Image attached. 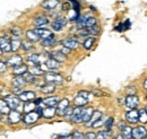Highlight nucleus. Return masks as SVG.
Masks as SVG:
<instances>
[{
	"instance_id": "61",
	"label": "nucleus",
	"mask_w": 147,
	"mask_h": 139,
	"mask_svg": "<svg viewBox=\"0 0 147 139\" xmlns=\"http://www.w3.org/2000/svg\"><path fill=\"white\" fill-rule=\"evenodd\" d=\"M145 99H146V101H147V92H146V94H145Z\"/></svg>"
},
{
	"instance_id": "9",
	"label": "nucleus",
	"mask_w": 147,
	"mask_h": 139,
	"mask_svg": "<svg viewBox=\"0 0 147 139\" xmlns=\"http://www.w3.org/2000/svg\"><path fill=\"white\" fill-rule=\"evenodd\" d=\"M70 104V102H69V100L68 99H62V100H60V102L58 103L57 105V114L58 115H63L65 114V111L67 110V107L69 106Z\"/></svg>"
},
{
	"instance_id": "37",
	"label": "nucleus",
	"mask_w": 147,
	"mask_h": 139,
	"mask_svg": "<svg viewBox=\"0 0 147 139\" xmlns=\"http://www.w3.org/2000/svg\"><path fill=\"white\" fill-rule=\"evenodd\" d=\"M94 42H95V37H94V36L87 37V38L84 41V43H83L84 49H85V50H91L93 47V44H94Z\"/></svg>"
},
{
	"instance_id": "2",
	"label": "nucleus",
	"mask_w": 147,
	"mask_h": 139,
	"mask_svg": "<svg viewBox=\"0 0 147 139\" xmlns=\"http://www.w3.org/2000/svg\"><path fill=\"white\" fill-rule=\"evenodd\" d=\"M96 25V18L92 16H85V17H79L77 20V28L83 30L87 27H92Z\"/></svg>"
},
{
	"instance_id": "10",
	"label": "nucleus",
	"mask_w": 147,
	"mask_h": 139,
	"mask_svg": "<svg viewBox=\"0 0 147 139\" xmlns=\"http://www.w3.org/2000/svg\"><path fill=\"white\" fill-rule=\"evenodd\" d=\"M62 45L68 48V49H70V50H75V49L78 48L79 42H78V40L76 37H68V38H65L62 41Z\"/></svg>"
},
{
	"instance_id": "62",
	"label": "nucleus",
	"mask_w": 147,
	"mask_h": 139,
	"mask_svg": "<svg viewBox=\"0 0 147 139\" xmlns=\"http://www.w3.org/2000/svg\"><path fill=\"white\" fill-rule=\"evenodd\" d=\"M144 109H145V110H146V112H147V105H146V106H145V107H144Z\"/></svg>"
},
{
	"instance_id": "19",
	"label": "nucleus",
	"mask_w": 147,
	"mask_h": 139,
	"mask_svg": "<svg viewBox=\"0 0 147 139\" xmlns=\"http://www.w3.org/2000/svg\"><path fill=\"white\" fill-rule=\"evenodd\" d=\"M34 31H35V33L40 36L41 40L48 38V37H50V36L53 35V33H51V31H49V30H47V28H44V27H36V28H34Z\"/></svg>"
},
{
	"instance_id": "64",
	"label": "nucleus",
	"mask_w": 147,
	"mask_h": 139,
	"mask_svg": "<svg viewBox=\"0 0 147 139\" xmlns=\"http://www.w3.org/2000/svg\"><path fill=\"white\" fill-rule=\"evenodd\" d=\"M130 139H134V138H130Z\"/></svg>"
},
{
	"instance_id": "54",
	"label": "nucleus",
	"mask_w": 147,
	"mask_h": 139,
	"mask_svg": "<svg viewBox=\"0 0 147 139\" xmlns=\"http://www.w3.org/2000/svg\"><path fill=\"white\" fill-rule=\"evenodd\" d=\"M129 26H130V20H129V19H127V20L123 23V30H127V28H129Z\"/></svg>"
},
{
	"instance_id": "6",
	"label": "nucleus",
	"mask_w": 147,
	"mask_h": 139,
	"mask_svg": "<svg viewBox=\"0 0 147 139\" xmlns=\"http://www.w3.org/2000/svg\"><path fill=\"white\" fill-rule=\"evenodd\" d=\"M85 106H76V109H74L73 117L70 119V121L74 123H80L83 122V112H84Z\"/></svg>"
},
{
	"instance_id": "31",
	"label": "nucleus",
	"mask_w": 147,
	"mask_h": 139,
	"mask_svg": "<svg viewBox=\"0 0 147 139\" xmlns=\"http://www.w3.org/2000/svg\"><path fill=\"white\" fill-rule=\"evenodd\" d=\"M88 101H90V100H87V99H85V97H83V96L77 95V96L75 97V100H74V103H75L76 106H85V105L88 103Z\"/></svg>"
},
{
	"instance_id": "38",
	"label": "nucleus",
	"mask_w": 147,
	"mask_h": 139,
	"mask_svg": "<svg viewBox=\"0 0 147 139\" xmlns=\"http://www.w3.org/2000/svg\"><path fill=\"white\" fill-rule=\"evenodd\" d=\"M103 117V113H102V111H100V110H96V111H94V113H93L92 118H91V120L88 122V124H90V127H91V124L94 123L95 121H97L98 119H101ZM87 124V123H86Z\"/></svg>"
},
{
	"instance_id": "24",
	"label": "nucleus",
	"mask_w": 147,
	"mask_h": 139,
	"mask_svg": "<svg viewBox=\"0 0 147 139\" xmlns=\"http://www.w3.org/2000/svg\"><path fill=\"white\" fill-rule=\"evenodd\" d=\"M33 23H34L35 26L42 27V26H45V25L49 23V19L45 17L44 15H38V16H36V17L34 18Z\"/></svg>"
},
{
	"instance_id": "35",
	"label": "nucleus",
	"mask_w": 147,
	"mask_h": 139,
	"mask_svg": "<svg viewBox=\"0 0 147 139\" xmlns=\"http://www.w3.org/2000/svg\"><path fill=\"white\" fill-rule=\"evenodd\" d=\"M10 112V107L7 104L6 100H0V113L2 114H8Z\"/></svg>"
},
{
	"instance_id": "53",
	"label": "nucleus",
	"mask_w": 147,
	"mask_h": 139,
	"mask_svg": "<svg viewBox=\"0 0 147 139\" xmlns=\"http://www.w3.org/2000/svg\"><path fill=\"white\" fill-rule=\"evenodd\" d=\"M92 93L95 95V96H102V95H103V93H102V92H100L98 89H93Z\"/></svg>"
},
{
	"instance_id": "1",
	"label": "nucleus",
	"mask_w": 147,
	"mask_h": 139,
	"mask_svg": "<svg viewBox=\"0 0 147 139\" xmlns=\"http://www.w3.org/2000/svg\"><path fill=\"white\" fill-rule=\"evenodd\" d=\"M44 82L52 85H60L63 83V77L58 72H45L44 75Z\"/></svg>"
},
{
	"instance_id": "30",
	"label": "nucleus",
	"mask_w": 147,
	"mask_h": 139,
	"mask_svg": "<svg viewBox=\"0 0 147 139\" xmlns=\"http://www.w3.org/2000/svg\"><path fill=\"white\" fill-rule=\"evenodd\" d=\"M23 76L25 77V79H26L27 84H33V85H35V84H36L37 76L33 75V74H31L30 71H27V72H26V74H24Z\"/></svg>"
},
{
	"instance_id": "51",
	"label": "nucleus",
	"mask_w": 147,
	"mask_h": 139,
	"mask_svg": "<svg viewBox=\"0 0 147 139\" xmlns=\"http://www.w3.org/2000/svg\"><path fill=\"white\" fill-rule=\"evenodd\" d=\"M7 70V65L3 61H0V74H3Z\"/></svg>"
},
{
	"instance_id": "40",
	"label": "nucleus",
	"mask_w": 147,
	"mask_h": 139,
	"mask_svg": "<svg viewBox=\"0 0 147 139\" xmlns=\"http://www.w3.org/2000/svg\"><path fill=\"white\" fill-rule=\"evenodd\" d=\"M10 44H11V51H17L19 48H20V44H22V41L19 40L18 37H16V38H13L11 41H10Z\"/></svg>"
},
{
	"instance_id": "28",
	"label": "nucleus",
	"mask_w": 147,
	"mask_h": 139,
	"mask_svg": "<svg viewBox=\"0 0 147 139\" xmlns=\"http://www.w3.org/2000/svg\"><path fill=\"white\" fill-rule=\"evenodd\" d=\"M50 57L55 59L59 62H65L66 61V54H63L61 51H53V52L50 53Z\"/></svg>"
},
{
	"instance_id": "33",
	"label": "nucleus",
	"mask_w": 147,
	"mask_h": 139,
	"mask_svg": "<svg viewBox=\"0 0 147 139\" xmlns=\"http://www.w3.org/2000/svg\"><path fill=\"white\" fill-rule=\"evenodd\" d=\"M36 107H37V105L35 104V102H34V101H31V102H26V103L24 104L23 111H24V112H26V113H28V112L34 111Z\"/></svg>"
},
{
	"instance_id": "48",
	"label": "nucleus",
	"mask_w": 147,
	"mask_h": 139,
	"mask_svg": "<svg viewBox=\"0 0 147 139\" xmlns=\"http://www.w3.org/2000/svg\"><path fill=\"white\" fill-rule=\"evenodd\" d=\"M11 33H13V36H16V37H18L22 35V30L17 27V26H15V27H13L11 28Z\"/></svg>"
},
{
	"instance_id": "60",
	"label": "nucleus",
	"mask_w": 147,
	"mask_h": 139,
	"mask_svg": "<svg viewBox=\"0 0 147 139\" xmlns=\"http://www.w3.org/2000/svg\"><path fill=\"white\" fill-rule=\"evenodd\" d=\"M1 114H2V113H0V120L2 119V115H1Z\"/></svg>"
},
{
	"instance_id": "50",
	"label": "nucleus",
	"mask_w": 147,
	"mask_h": 139,
	"mask_svg": "<svg viewBox=\"0 0 147 139\" xmlns=\"http://www.w3.org/2000/svg\"><path fill=\"white\" fill-rule=\"evenodd\" d=\"M85 139H96V134L88 131L87 134H85Z\"/></svg>"
},
{
	"instance_id": "27",
	"label": "nucleus",
	"mask_w": 147,
	"mask_h": 139,
	"mask_svg": "<svg viewBox=\"0 0 147 139\" xmlns=\"http://www.w3.org/2000/svg\"><path fill=\"white\" fill-rule=\"evenodd\" d=\"M41 92L44 93V94H53L55 90V85H52V84H48L45 83V85L40 87Z\"/></svg>"
},
{
	"instance_id": "26",
	"label": "nucleus",
	"mask_w": 147,
	"mask_h": 139,
	"mask_svg": "<svg viewBox=\"0 0 147 139\" xmlns=\"http://www.w3.org/2000/svg\"><path fill=\"white\" fill-rule=\"evenodd\" d=\"M28 71V67L26 65H20L18 67L13 68V74L15 76H23L24 74H26Z\"/></svg>"
},
{
	"instance_id": "52",
	"label": "nucleus",
	"mask_w": 147,
	"mask_h": 139,
	"mask_svg": "<svg viewBox=\"0 0 147 139\" xmlns=\"http://www.w3.org/2000/svg\"><path fill=\"white\" fill-rule=\"evenodd\" d=\"M62 8H63V10H69L71 7H70V5H69V0H68V2H65L63 5H62Z\"/></svg>"
},
{
	"instance_id": "12",
	"label": "nucleus",
	"mask_w": 147,
	"mask_h": 139,
	"mask_svg": "<svg viewBox=\"0 0 147 139\" xmlns=\"http://www.w3.org/2000/svg\"><path fill=\"white\" fill-rule=\"evenodd\" d=\"M7 65L10 66V67H13V68L18 67L20 65H23V58L20 55H18V54H14V55H11L7 60Z\"/></svg>"
},
{
	"instance_id": "14",
	"label": "nucleus",
	"mask_w": 147,
	"mask_h": 139,
	"mask_svg": "<svg viewBox=\"0 0 147 139\" xmlns=\"http://www.w3.org/2000/svg\"><path fill=\"white\" fill-rule=\"evenodd\" d=\"M59 102H60V97L59 96H50V97L43 99V102H42L41 106H43V107H45V106H57Z\"/></svg>"
},
{
	"instance_id": "3",
	"label": "nucleus",
	"mask_w": 147,
	"mask_h": 139,
	"mask_svg": "<svg viewBox=\"0 0 147 139\" xmlns=\"http://www.w3.org/2000/svg\"><path fill=\"white\" fill-rule=\"evenodd\" d=\"M125 120L128 122V124H137L139 122V113L137 109H129L125 113Z\"/></svg>"
},
{
	"instance_id": "4",
	"label": "nucleus",
	"mask_w": 147,
	"mask_h": 139,
	"mask_svg": "<svg viewBox=\"0 0 147 139\" xmlns=\"http://www.w3.org/2000/svg\"><path fill=\"white\" fill-rule=\"evenodd\" d=\"M132 138L134 139H147V129L144 124L132 128Z\"/></svg>"
},
{
	"instance_id": "42",
	"label": "nucleus",
	"mask_w": 147,
	"mask_h": 139,
	"mask_svg": "<svg viewBox=\"0 0 147 139\" xmlns=\"http://www.w3.org/2000/svg\"><path fill=\"white\" fill-rule=\"evenodd\" d=\"M20 48L24 51H31V50H33V45H32V42L31 41H22Z\"/></svg>"
},
{
	"instance_id": "59",
	"label": "nucleus",
	"mask_w": 147,
	"mask_h": 139,
	"mask_svg": "<svg viewBox=\"0 0 147 139\" xmlns=\"http://www.w3.org/2000/svg\"><path fill=\"white\" fill-rule=\"evenodd\" d=\"M143 87H144L145 90H147V78L144 80V83H143Z\"/></svg>"
},
{
	"instance_id": "8",
	"label": "nucleus",
	"mask_w": 147,
	"mask_h": 139,
	"mask_svg": "<svg viewBox=\"0 0 147 139\" xmlns=\"http://www.w3.org/2000/svg\"><path fill=\"white\" fill-rule=\"evenodd\" d=\"M6 102H7V104L9 105L10 110H16L19 106L22 101H20L19 96L17 97L16 95H8V96L6 97Z\"/></svg>"
},
{
	"instance_id": "44",
	"label": "nucleus",
	"mask_w": 147,
	"mask_h": 139,
	"mask_svg": "<svg viewBox=\"0 0 147 139\" xmlns=\"http://www.w3.org/2000/svg\"><path fill=\"white\" fill-rule=\"evenodd\" d=\"M73 113H74V109L69 105L68 107H67V110L65 111V114H63V117L66 118V119H68V120H70L71 119V117H73Z\"/></svg>"
},
{
	"instance_id": "22",
	"label": "nucleus",
	"mask_w": 147,
	"mask_h": 139,
	"mask_svg": "<svg viewBox=\"0 0 147 139\" xmlns=\"http://www.w3.org/2000/svg\"><path fill=\"white\" fill-rule=\"evenodd\" d=\"M94 109L88 106V107H85L84 109V112H83V123H88L91 118H92L93 113H94Z\"/></svg>"
},
{
	"instance_id": "23",
	"label": "nucleus",
	"mask_w": 147,
	"mask_h": 139,
	"mask_svg": "<svg viewBox=\"0 0 147 139\" xmlns=\"http://www.w3.org/2000/svg\"><path fill=\"white\" fill-rule=\"evenodd\" d=\"M27 84L26 79L24 76H16L13 78V86L14 87H19V88H23Z\"/></svg>"
},
{
	"instance_id": "13",
	"label": "nucleus",
	"mask_w": 147,
	"mask_h": 139,
	"mask_svg": "<svg viewBox=\"0 0 147 139\" xmlns=\"http://www.w3.org/2000/svg\"><path fill=\"white\" fill-rule=\"evenodd\" d=\"M22 120V114L20 112L16 110H10V112L8 113V121L11 124H16Z\"/></svg>"
},
{
	"instance_id": "16",
	"label": "nucleus",
	"mask_w": 147,
	"mask_h": 139,
	"mask_svg": "<svg viewBox=\"0 0 147 139\" xmlns=\"http://www.w3.org/2000/svg\"><path fill=\"white\" fill-rule=\"evenodd\" d=\"M55 114H57L55 106H45V107H43L42 118H44V119H52Z\"/></svg>"
},
{
	"instance_id": "56",
	"label": "nucleus",
	"mask_w": 147,
	"mask_h": 139,
	"mask_svg": "<svg viewBox=\"0 0 147 139\" xmlns=\"http://www.w3.org/2000/svg\"><path fill=\"white\" fill-rule=\"evenodd\" d=\"M61 52L63 53V54H66V55H67L68 53L70 52V49H68V48H66V47H63V49L61 50Z\"/></svg>"
},
{
	"instance_id": "46",
	"label": "nucleus",
	"mask_w": 147,
	"mask_h": 139,
	"mask_svg": "<svg viewBox=\"0 0 147 139\" xmlns=\"http://www.w3.org/2000/svg\"><path fill=\"white\" fill-rule=\"evenodd\" d=\"M125 92L127 93V95H136L137 94V88L135 86H128L126 87Z\"/></svg>"
},
{
	"instance_id": "11",
	"label": "nucleus",
	"mask_w": 147,
	"mask_h": 139,
	"mask_svg": "<svg viewBox=\"0 0 147 139\" xmlns=\"http://www.w3.org/2000/svg\"><path fill=\"white\" fill-rule=\"evenodd\" d=\"M67 23H68V19L65 17H61V18H58V19H55L52 22V24H51V27L55 30V31H61L66 25H67Z\"/></svg>"
},
{
	"instance_id": "34",
	"label": "nucleus",
	"mask_w": 147,
	"mask_h": 139,
	"mask_svg": "<svg viewBox=\"0 0 147 139\" xmlns=\"http://www.w3.org/2000/svg\"><path fill=\"white\" fill-rule=\"evenodd\" d=\"M112 136V132L111 130H102L100 132L96 134V139H110Z\"/></svg>"
},
{
	"instance_id": "20",
	"label": "nucleus",
	"mask_w": 147,
	"mask_h": 139,
	"mask_svg": "<svg viewBox=\"0 0 147 139\" xmlns=\"http://www.w3.org/2000/svg\"><path fill=\"white\" fill-rule=\"evenodd\" d=\"M27 61L30 63H32L33 66H38V65H42L41 62L43 61V57L37 54V53H34V54H30L27 57Z\"/></svg>"
},
{
	"instance_id": "7",
	"label": "nucleus",
	"mask_w": 147,
	"mask_h": 139,
	"mask_svg": "<svg viewBox=\"0 0 147 139\" xmlns=\"http://www.w3.org/2000/svg\"><path fill=\"white\" fill-rule=\"evenodd\" d=\"M140 103L137 95H127L126 96V106L128 109H137Z\"/></svg>"
},
{
	"instance_id": "63",
	"label": "nucleus",
	"mask_w": 147,
	"mask_h": 139,
	"mask_svg": "<svg viewBox=\"0 0 147 139\" xmlns=\"http://www.w3.org/2000/svg\"><path fill=\"white\" fill-rule=\"evenodd\" d=\"M1 53H2V51H1V49H0V54H1Z\"/></svg>"
},
{
	"instance_id": "45",
	"label": "nucleus",
	"mask_w": 147,
	"mask_h": 139,
	"mask_svg": "<svg viewBox=\"0 0 147 139\" xmlns=\"http://www.w3.org/2000/svg\"><path fill=\"white\" fill-rule=\"evenodd\" d=\"M104 121H105V119H103V117H102V118H101V119H98L97 121H95L94 123H92V124H91V128H94V129L100 128V127L104 126Z\"/></svg>"
},
{
	"instance_id": "32",
	"label": "nucleus",
	"mask_w": 147,
	"mask_h": 139,
	"mask_svg": "<svg viewBox=\"0 0 147 139\" xmlns=\"http://www.w3.org/2000/svg\"><path fill=\"white\" fill-rule=\"evenodd\" d=\"M26 37H27V40L31 41V42H36V41H38V40H41L40 36L35 33L34 30H30V31H27V32H26Z\"/></svg>"
},
{
	"instance_id": "39",
	"label": "nucleus",
	"mask_w": 147,
	"mask_h": 139,
	"mask_svg": "<svg viewBox=\"0 0 147 139\" xmlns=\"http://www.w3.org/2000/svg\"><path fill=\"white\" fill-rule=\"evenodd\" d=\"M138 113H139V122L142 124H146L147 123V112L145 109H140L138 110Z\"/></svg>"
},
{
	"instance_id": "55",
	"label": "nucleus",
	"mask_w": 147,
	"mask_h": 139,
	"mask_svg": "<svg viewBox=\"0 0 147 139\" xmlns=\"http://www.w3.org/2000/svg\"><path fill=\"white\" fill-rule=\"evenodd\" d=\"M118 102H119V104H126V97H119Z\"/></svg>"
},
{
	"instance_id": "49",
	"label": "nucleus",
	"mask_w": 147,
	"mask_h": 139,
	"mask_svg": "<svg viewBox=\"0 0 147 139\" xmlns=\"http://www.w3.org/2000/svg\"><path fill=\"white\" fill-rule=\"evenodd\" d=\"M77 95L83 96V97H85V99H87V100L90 99V92H87V90H79Z\"/></svg>"
},
{
	"instance_id": "5",
	"label": "nucleus",
	"mask_w": 147,
	"mask_h": 139,
	"mask_svg": "<svg viewBox=\"0 0 147 139\" xmlns=\"http://www.w3.org/2000/svg\"><path fill=\"white\" fill-rule=\"evenodd\" d=\"M40 118H41V115L37 113L36 110H34V111H32V112L26 113V114L24 115V118H23V121L25 122L26 124H33V123H35Z\"/></svg>"
},
{
	"instance_id": "57",
	"label": "nucleus",
	"mask_w": 147,
	"mask_h": 139,
	"mask_svg": "<svg viewBox=\"0 0 147 139\" xmlns=\"http://www.w3.org/2000/svg\"><path fill=\"white\" fill-rule=\"evenodd\" d=\"M125 124H126L125 122L120 121V122H119V123H118V129H119V130H121V128H122V127H123Z\"/></svg>"
},
{
	"instance_id": "36",
	"label": "nucleus",
	"mask_w": 147,
	"mask_h": 139,
	"mask_svg": "<svg viewBox=\"0 0 147 139\" xmlns=\"http://www.w3.org/2000/svg\"><path fill=\"white\" fill-rule=\"evenodd\" d=\"M41 44L43 47H52L55 44V35L48 37V38H44V40H41Z\"/></svg>"
},
{
	"instance_id": "41",
	"label": "nucleus",
	"mask_w": 147,
	"mask_h": 139,
	"mask_svg": "<svg viewBox=\"0 0 147 139\" xmlns=\"http://www.w3.org/2000/svg\"><path fill=\"white\" fill-rule=\"evenodd\" d=\"M86 30H87V32H88V35H90V36H96V35L100 34V32H101L100 27L96 26V25H94V26H92V27H87Z\"/></svg>"
},
{
	"instance_id": "29",
	"label": "nucleus",
	"mask_w": 147,
	"mask_h": 139,
	"mask_svg": "<svg viewBox=\"0 0 147 139\" xmlns=\"http://www.w3.org/2000/svg\"><path fill=\"white\" fill-rule=\"evenodd\" d=\"M30 72L35 75V76H43L45 75V70L42 68V65H38V66H33L31 69H30Z\"/></svg>"
},
{
	"instance_id": "17",
	"label": "nucleus",
	"mask_w": 147,
	"mask_h": 139,
	"mask_svg": "<svg viewBox=\"0 0 147 139\" xmlns=\"http://www.w3.org/2000/svg\"><path fill=\"white\" fill-rule=\"evenodd\" d=\"M0 49L2 52H10L11 51V44L7 36L0 37Z\"/></svg>"
},
{
	"instance_id": "58",
	"label": "nucleus",
	"mask_w": 147,
	"mask_h": 139,
	"mask_svg": "<svg viewBox=\"0 0 147 139\" xmlns=\"http://www.w3.org/2000/svg\"><path fill=\"white\" fill-rule=\"evenodd\" d=\"M114 139H126V138H125V137H123L121 134H119V135H117V136H115V138H114Z\"/></svg>"
},
{
	"instance_id": "25",
	"label": "nucleus",
	"mask_w": 147,
	"mask_h": 139,
	"mask_svg": "<svg viewBox=\"0 0 147 139\" xmlns=\"http://www.w3.org/2000/svg\"><path fill=\"white\" fill-rule=\"evenodd\" d=\"M120 131H121V135L126 139L132 138V127H130V124H125Z\"/></svg>"
},
{
	"instance_id": "15",
	"label": "nucleus",
	"mask_w": 147,
	"mask_h": 139,
	"mask_svg": "<svg viewBox=\"0 0 147 139\" xmlns=\"http://www.w3.org/2000/svg\"><path fill=\"white\" fill-rule=\"evenodd\" d=\"M19 99L22 102L26 103V102H31V101H34L35 100V93L32 92V90H24L20 95H18Z\"/></svg>"
},
{
	"instance_id": "21",
	"label": "nucleus",
	"mask_w": 147,
	"mask_h": 139,
	"mask_svg": "<svg viewBox=\"0 0 147 139\" xmlns=\"http://www.w3.org/2000/svg\"><path fill=\"white\" fill-rule=\"evenodd\" d=\"M45 67H47V69L49 70H55L60 67V62L50 57L49 59L45 60Z\"/></svg>"
},
{
	"instance_id": "43",
	"label": "nucleus",
	"mask_w": 147,
	"mask_h": 139,
	"mask_svg": "<svg viewBox=\"0 0 147 139\" xmlns=\"http://www.w3.org/2000/svg\"><path fill=\"white\" fill-rule=\"evenodd\" d=\"M113 124H114V119H113L112 117H109V118H107L105 121H104V128H105L107 130H112Z\"/></svg>"
},
{
	"instance_id": "47",
	"label": "nucleus",
	"mask_w": 147,
	"mask_h": 139,
	"mask_svg": "<svg viewBox=\"0 0 147 139\" xmlns=\"http://www.w3.org/2000/svg\"><path fill=\"white\" fill-rule=\"evenodd\" d=\"M71 135H73V139H85V135L78 130H76Z\"/></svg>"
},
{
	"instance_id": "18",
	"label": "nucleus",
	"mask_w": 147,
	"mask_h": 139,
	"mask_svg": "<svg viewBox=\"0 0 147 139\" xmlns=\"http://www.w3.org/2000/svg\"><path fill=\"white\" fill-rule=\"evenodd\" d=\"M59 3H60L59 0H44V1L42 2V7H43L45 10H48V11H52L53 9H55V7H57Z\"/></svg>"
}]
</instances>
